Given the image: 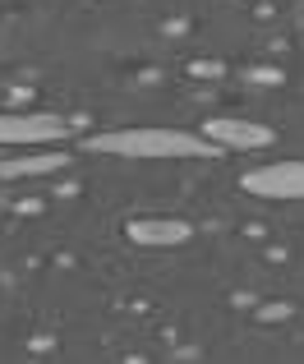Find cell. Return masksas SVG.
Returning <instances> with one entry per match:
<instances>
[{
	"mask_svg": "<svg viewBox=\"0 0 304 364\" xmlns=\"http://www.w3.org/2000/svg\"><path fill=\"white\" fill-rule=\"evenodd\" d=\"M88 152H107V157H222V143L207 134L189 129H107L92 134Z\"/></svg>",
	"mask_w": 304,
	"mask_h": 364,
	"instance_id": "1",
	"label": "cell"
},
{
	"mask_svg": "<svg viewBox=\"0 0 304 364\" xmlns=\"http://www.w3.org/2000/svg\"><path fill=\"white\" fill-rule=\"evenodd\" d=\"M240 189H249L254 198H272V203H295V198H304V161H263L240 176Z\"/></svg>",
	"mask_w": 304,
	"mask_h": 364,
	"instance_id": "2",
	"label": "cell"
},
{
	"mask_svg": "<svg viewBox=\"0 0 304 364\" xmlns=\"http://www.w3.org/2000/svg\"><path fill=\"white\" fill-rule=\"evenodd\" d=\"M203 134L212 143H222L226 152H254V148H268L272 143L268 124H254V120H240V116H212L203 124Z\"/></svg>",
	"mask_w": 304,
	"mask_h": 364,
	"instance_id": "3",
	"label": "cell"
},
{
	"mask_svg": "<svg viewBox=\"0 0 304 364\" xmlns=\"http://www.w3.org/2000/svg\"><path fill=\"white\" fill-rule=\"evenodd\" d=\"M125 235L143 249H157V245L166 249V245L194 240V226L180 222V217H134V222H125Z\"/></svg>",
	"mask_w": 304,
	"mask_h": 364,
	"instance_id": "4",
	"label": "cell"
},
{
	"mask_svg": "<svg viewBox=\"0 0 304 364\" xmlns=\"http://www.w3.org/2000/svg\"><path fill=\"white\" fill-rule=\"evenodd\" d=\"M65 139L60 116H0V143H51Z\"/></svg>",
	"mask_w": 304,
	"mask_h": 364,
	"instance_id": "5",
	"label": "cell"
},
{
	"mask_svg": "<svg viewBox=\"0 0 304 364\" xmlns=\"http://www.w3.org/2000/svg\"><path fill=\"white\" fill-rule=\"evenodd\" d=\"M74 152H37V157H5L0 161V176L5 180H23V176H51V171L70 166Z\"/></svg>",
	"mask_w": 304,
	"mask_h": 364,
	"instance_id": "6",
	"label": "cell"
},
{
	"mask_svg": "<svg viewBox=\"0 0 304 364\" xmlns=\"http://www.w3.org/2000/svg\"><path fill=\"white\" fill-rule=\"evenodd\" d=\"M286 314H291V304H263L259 318H286Z\"/></svg>",
	"mask_w": 304,
	"mask_h": 364,
	"instance_id": "7",
	"label": "cell"
},
{
	"mask_svg": "<svg viewBox=\"0 0 304 364\" xmlns=\"http://www.w3.org/2000/svg\"><path fill=\"white\" fill-rule=\"evenodd\" d=\"M277 79H281L277 70H254V83H277Z\"/></svg>",
	"mask_w": 304,
	"mask_h": 364,
	"instance_id": "8",
	"label": "cell"
}]
</instances>
